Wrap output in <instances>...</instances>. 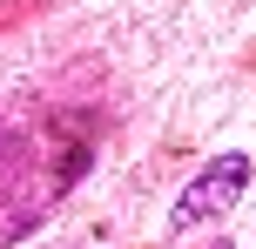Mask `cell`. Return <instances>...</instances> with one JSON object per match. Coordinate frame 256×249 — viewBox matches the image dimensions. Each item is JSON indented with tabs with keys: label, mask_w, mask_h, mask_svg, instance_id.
Returning <instances> with one entry per match:
<instances>
[{
	"label": "cell",
	"mask_w": 256,
	"mask_h": 249,
	"mask_svg": "<svg viewBox=\"0 0 256 249\" xmlns=\"http://www.w3.org/2000/svg\"><path fill=\"white\" fill-rule=\"evenodd\" d=\"M243 189H250V155L230 148V155H216V162H209V169L176 196L168 229H196V223H209V216H230V202L243 196Z\"/></svg>",
	"instance_id": "6da1fadb"
},
{
	"label": "cell",
	"mask_w": 256,
	"mask_h": 249,
	"mask_svg": "<svg viewBox=\"0 0 256 249\" xmlns=\"http://www.w3.org/2000/svg\"><path fill=\"white\" fill-rule=\"evenodd\" d=\"M222 249H230V243H222Z\"/></svg>",
	"instance_id": "7a4b0ae2"
}]
</instances>
